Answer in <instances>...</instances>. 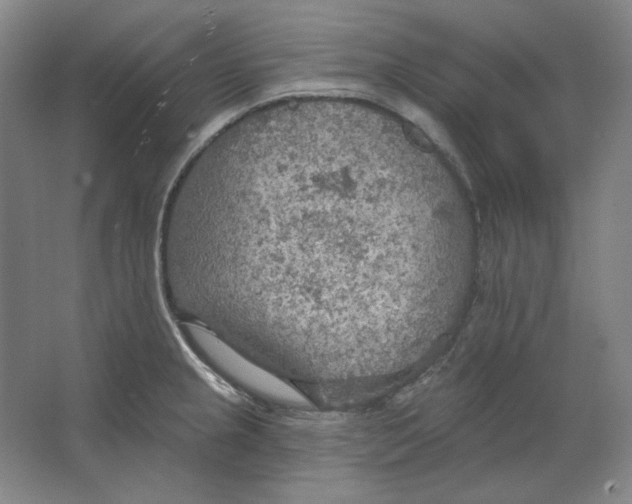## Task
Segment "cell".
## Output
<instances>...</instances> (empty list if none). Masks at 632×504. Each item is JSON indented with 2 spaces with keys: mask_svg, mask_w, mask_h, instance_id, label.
Returning <instances> with one entry per match:
<instances>
[{
  "mask_svg": "<svg viewBox=\"0 0 632 504\" xmlns=\"http://www.w3.org/2000/svg\"><path fill=\"white\" fill-rule=\"evenodd\" d=\"M387 134L373 111L349 99L257 110L210 185L211 270L309 305L355 301L358 246L377 216V150Z\"/></svg>",
  "mask_w": 632,
  "mask_h": 504,
  "instance_id": "1",
  "label": "cell"
},
{
  "mask_svg": "<svg viewBox=\"0 0 632 504\" xmlns=\"http://www.w3.org/2000/svg\"><path fill=\"white\" fill-rule=\"evenodd\" d=\"M182 329L201 356L244 388L265 397L304 401L298 393L204 325L184 322Z\"/></svg>",
  "mask_w": 632,
  "mask_h": 504,
  "instance_id": "2",
  "label": "cell"
}]
</instances>
